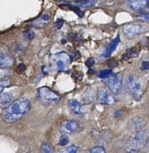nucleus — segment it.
I'll return each mask as SVG.
<instances>
[{
  "label": "nucleus",
  "instance_id": "nucleus-1",
  "mask_svg": "<svg viewBox=\"0 0 149 153\" xmlns=\"http://www.w3.org/2000/svg\"><path fill=\"white\" fill-rule=\"evenodd\" d=\"M31 108L29 100L25 97H22L14 100L10 105L4 109L1 117L7 123H13L23 117Z\"/></svg>",
  "mask_w": 149,
  "mask_h": 153
},
{
  "label": "nucleus",
  "instance_id": "nucleus-2",
  "mask_svg": "<svg viewBox=\"0 0 149 153\" xmlns=\"http://www.w3.org/2000/svg\"><path fill=\"white\" fill-rule=\"evenodd\" d=\"M127 85L134 99L139 100L142 97L145 88V82L142 78L131 75L127 78Z\"/></svg>",
  "mask_w": 149,
  "mask_h": 153
},
{
  "label": "nucleus",
  "instance_id": "nucleus-3",
  "mask_svg": "<svg viewBox=\"0 0 149 153\" xmlns=\"http://www.w3.org/2000/svg\"><path fill=\"white\" fill-rule=\"evenodd\" d=\"M148 143V133L147 130H142L137 132L133 137H130L127 140L126 146L129 150H136L141 149Z\"/></svg>",
  "mask_w": 149,
  "mask_h": 153
},
{
  "label": "nucleus",
  "instance_id": "nucleus-4",
  "mask_svg": "<svg viewBox=\"0 0 149 153\" xmlns=\"http://www.w3.org/2000/svg\"><path fill=\"white\" fill-rule=\"evenodd\" d=\"M39 100L44 104H54L60 100V96L47 87H42L37 90Z\"/></svg>",
  "mask_w": 149,
  "mask_h": 153
},
{
  "label": "nucleus",
  "instance_id": "nucleus-5",
  "mask_svg": "<svg viewBox=\"0 0 149 153\" xmlns=\"http://www.w3.org/2000/svg\"><path fill=\"white\" fill-rule=\"evenodd\" d=\"M122 31L127 38L132 39L136 36L145 32L146 31V27L142 24L129 23L126 24L122 27Z\"/></svg>",
  "mask_w": 149,
  "mask_h": 153
},
{
  "label": "nucleus",
  "instance_id": "nucleus-6",
  "mask_svg": "<svg viewBox=\"0 0 149 153\" xmlns=\"http://www.w3.org/2000/svg\"><path fill=\"white\" fill-rule=\"evenodd\" d=\"M97 100L100 103L106 105H113L116 103L115 96L105 88H100L97 94Z\"/></svg>",
  "mask_w": 149,
  "mask_h": 153
},
{
  "label": "nucleus",
  "instance_id": "nucleus-7",
  "mask_svg": "<svg viewBox=\"0 0 149 153\" xmlns=\"http://www.w3.org/2000/svg\"><path fill=\"white\" fill-rule=\"evenodd\" d=\"M107 86L111 93L115 95H118L121 92L123 86L122 75L118 74L113 76L108 80Z\"/></svg>",
  "mask_w": 149,
  "mask_h": 153
},
{
  "label": "nucleus",
  "instance_id": "nucleus-8",
  "mask_svg": "<svg viewBox=\"0 0 149 153\" xmlns=\"http://www.w3.org/2000/svg\"><path fill=\"white\" fill-rule=\"evenodd\" d=\"M79 128V123L76 120H67L62 121L59 126V130L63 134H72L76 132Z\"/></svg>",
  "mask_w": 149,
  "mask_h": 153
},
{
  "label": "nucleus",
  "instance_id": "nucleus-9",
  "mask_svg": "<svg viewBox=\"0 0 149 153\" xmlns=\"http://www.w3.org/2000/svg\"><path fill=\"white\" fill-rule=\"evenodd\" d=\"M147 124L146 120L144 118L139 117H133L129 121L128 127L133 132H139L142 131V128L145 126Z\"/></svg>",
  "mask_w": 149,
  "mask_h": 153
},
{
  "label": "nucleus",
  "instance_id": "nucleus-10",
  "mask_svg": "<svg viewBox=\"0 0 149 153\" xmlns=\"http://www.w3.org/2000/svg\"><path fill=\"white\" fill-rule=\"evenodd\" d=\"M49 21H50V17H49V15L43 14L40 17L37 18V19L32 21L31 23V25L33 28L40 29V28H43L46 25H47L49 24Z\"/></svg>",
  "mask_w": 149,
  "mask_h": 153
},
{
  "label": "nucleus",
  "instance_id": "nucleus-11",
  "mask_svg": "<svg viewBox=\"0 0 149 153\" xmlns=\"http://www.w3.org/2000/svg\"><path fill=\"white\" fill-rule=\"evenodd\" d=\"M14 100V97L10 93H2L0 94V108L4 109L10 105Z\"/></svg>",
  "mask_w": 149,
  "mask_h": 153
},
{
  "label": "nucleus",
  "instance_id": "nucleus-12",
  "mask_svg": "<svg viewBox=\"0 0 149 153\" xmlns=\"http://www.w3.org/2000/svg\"><path fill=\"white\" fill-rule=\"evenodd\" d=\"M129 7L133 10H142L148 7V1L139 0V1H130L128 2Z\"/></svg>",
  "mask_w": 149,
  "mask_h": 153
},
{
  "label": "nucleus",
  "instance_id": "nucleus-13",
  "mask_svg": "<svg viewBox=\"0 0 149 153\" xmlns=\"http://www.w3.org/2000/svg\"><path fill=\"white\" fill-rule=\"evenodd\" d=\"M13 64V59L7 54L0 53V68L6 69Z\"/></svg>",
  "mask_w": 149,
  "mask_h": 153
},
{
  "label": "nucleus",
  "instance_id": "nucleus-14",
  "mask_svg": "<svg viewBox=\"0 0 149 153\" xmlns=\"http://www.w3.org/2000/svg\"><path fill=\"white\" fill-rule=\"evenodd\" d=\"M68 108L72 114L75 115L81 114V105L76 100H70L67 102Z\"/></svg>",
  "mask_w": 149,
  "mask_h": 153
},
{
  "label": "nucleus",
  "instance_id": "nucleus-15",
  "mask_svg": "<svg viewBox=\"0 0 149 153\" xmlns=\"http://www.w3.org/2000/svg\"><path fill=\"white\" fill-rule=\"evenodd\" d=\"M119 42H120V37L119 36H118L116 38L114 39V40L109 43V46H108V48L106 49V52L103 53V56H104L105 58H108V57L110 56L112 52H113V51L115 49V48L117 47V46L118 45Z\"/></svg>",
  "mask_w": 149,
  "mask_h": 153
},
{
  "label": "nucleus",
  "instance_id": "nucleus-16",
  "mask_svg": "<svg viewBox=\"0 0 149 153\" xmlns=\"http://www.w3.org/2000/svg\"><path fill=\"white\" fill-rule=\"evenodd\" d=\"M139 51H138L135 47H133L131 48V49H127L124 56H123V58L125 60H127L130 58H136V57L139 56Z\"/></svg>",
  "mask_w": 149,
  "mask_h": 153
},
{
  "label": "nucleus",
  "instance_id": "nucleus-17",
  "mask_svg": "<svg viewBox=\"0 0 149 153\" xmlns=\"http://www.w3.org/2000/svg\"><path fill=\"white\" fill-rule=\"evenodd\" d=\"M40 152L41 153H54V149L49 143L44 142L40 146Z\"/></svg>",
  "mask_w": 149,
  "mask_h": 153
},
{
  "label": "nucleus",
  "instance_id": "nucleus-18",
  "mask_svg": "<svg viewBox=\"0 0 149 153\" xmlns=\"http://www.w3.org/2000/svg\"><path fill=\"white\" fill-rule=\"evenodd\" d=\"M78 147L77 146L72 145V146H67V147L61 149L58 151V153H77Z\"/></svg>",
  "mask_w": 149,
  "mask_h": 153
},
{
  "label": "nucleus",
  "instance_id": "nucleus-19",
  "mask_svg": "<svg viewBox=\"0 0 149 153\" xmlns=\"http://www.w3.org/2000/svg\"><path fill=\"white\" fill-rule=\"evenodd\" d=\"M89 153H106V151L103 146H96L89 149Z\"/></svg>",
  "mask_w": 149,
  "mask_h": 153
},
{
  "label": "nucleus",
  "instance_id": "nucleus-20",
  "mask_svg": "<svg viewBox=\"0 0 149 153\" xmlns=\"http://www.w3.org/2000/svg\"><path fill=\"white\" fill-rule=\"evenodd\" d=\"M9 84H10V81L8 79H0V94H2L3 89L8 86Z\"/></svg>",
  "mask_w": 149,
  "mask_h": 153
},
{
  "label": "nucleus",
  "instance_id": "nucleus-21",
  "mask_svg": "<svg viewBox=\"0 0 149 153\" xmlns=\"http://www.w3.org/2000/svg\"><path fill=\"white\" fill-rule=\"evenodd\" d=\"M112 70H110V69H106V70H102V71L99 73L98 76L100 79H106L108 76H110V75L112 74Z\"/></svg>",
  "mask_w": 149,
  "mask_h": 153
},
{
  "label": "nucleus",
  "instance_id": "nucleus-22",
  "mask_svg": "<svg viewBox=\"0 0 149 153\" xmlns=\"http://www.w3.org/2000/svg\"><path fill=\"white\" fill-rule=\"evenodd\" d=\"M24 37L26 40H31V39L34 38V32L31 29H27L25 30V31L23 32Z\"/></svg>",
  "mask_w": 149,
  "mask_h": 153
},
{
  "label": "nucleus",
  "instance_id": "nucleus-23",
  "mask_svg": "<svg viewBox=\"0 0 149 153\" xmlns=\"http://www.w3.org/2000/svg\"><path fill=\"white\" fill-rule=\"evenodd\" d=\"M68 141H69L68 137H67V135H65V134H62L59 139L58 145H60V146H65L67 143H68Z\"/></svg>",
  "mask_w": 149,
  "mask_h": 153
},
{
  "label": "nucleus",
  "instance_id": "nucleus-24",
  "mask_svg": "<svg viewBox=\"0 0 149 153\" xmlns=\"http://www.w3.org/2000/svg\"><path fill=\"white\" fill-rule=\"evenodd\" d=\"M75 4H79L82 7H91L94 4V1H78V2H74Z\"/></svg>",
  "mask_w": 149,
  "mask_h": 153
},
{
  "label": "nucleus",
  "instance_id": "nucleus-25",
  "mask_svg": "<svg viewBox=\"0 0 149 153\" xmlns=\"http://www.w3.org/2000/svg\"><path fill=\"white\" fill-rule=\"evenodd\" d=\"M71 7H70V8L72 9V10H73L75 11V13H76L78 14V16H82V15H83V13H82V12L81 11L80 9L79 8V7H77V6H73V5H70Z\"/></svg>",
  "mask_w": 149,
  "mask_h": 153
},
{
  "label": "nucleus",
  "instance_id": "nucleus-26",
  "mask_svg": "<svg viewBox=\"0 0 149 153\" xmlns=\"http://www.w3.org/2000/svg\"><path fill=\"white\" fill-rule=\"evenodd\" d=\"M107 65L110 67H116L118 66V63L115 60H109L107 61Z\"/></svg>",
  "mask_w": 149,
  "mask_h": 153
},
{
  "label": "nucleus",
  "instance_id": "nucleus-27",
  "mask_svg": "<svg viewBox=\"0 0 149 153\" xmlns=\"http://www.w3.org/2000/svg\"><path fill=\"white\" fill-rule=\"evenodd\" d=\"M56 64H57V68H58V70H59V71H62V70H64V64L62 61H57Z\"/></svg>",
  "mask_w": 149,
  "mask_h": 153
},
{
  "label": "nucleus",
  "instance_id": "nucleus-28",
  "mask_svg": "<svg viewBox=\"0 0 149 153\" xmlns=\"http://www.w3.org/2000/svg\"><path fill=\"white\" fill-rule=\"evenodd\" d=\"M138 19H140V20L145 21V22H148V13H145V14L140 15V16H138Z\"/></svg>",
  "mask_w": 149,
  "mask_h": 153
},
{
  "label": "nucleus",
  "instance_id": "nucleus-29",
  "mask_svg": "<svg viewBox=\"0 0 149 153\" xmlns=\"http://www.w3.org/2000/svg\"><path fill=\"white\" fill-rule=\"evenodd\" d=\"M63 23H64V21L62 19H58L56 22L55 23V28L56 29H59L61 26H62Z\"/></svg>",
  "mask_w": 149,
  "mask_h": 153
},
{
  "label": "nucleus",
  "instance_id": "nucleus-30",
  "mask_svg": "<svg viewBox=\"0 0 149 153\" xmlns=\"http://www.w3.org/2000/svg\"><path fill=\"white\" fill-rule=\"evenodd\" d=\"M148 61H143L142 63V67H141V70H148Z\"/></svg>",
  "mask_w": 149,
  "mask_h": 153
},
{
  "label": "nucleus",
  "instance_id": "nucleus-31",
  "mask_svg": "<svg viewBox=\"0 0 149 153\" xmlns=\"http://www.w3.org/2000/svg\"><path fill=\"white\" fill-rule=\"evenodd\" d=\"M94 64V58H89V59H88V61L85 62V64H86L87 67H91V66H92Z\"/></svg>",
  "mask_w": 149,
  "mask_h": 153
},
{
  "label": "nucleus",
  "instance_id": "nucleus-32",
  "mask_svg": "<svg viewBox=\"0 0 149 153\" xmlns=\"http://www.w3.org/2000/svg\"><path fill=\"white\" fill-rule=\"evenodd\" d=\"M127 153H137V151L136 150H129L128 152Z\"/></svg>",
  "mask_w": 149,
  "mask_h": 153
},
{
  "label": "nucleus",
  "instance_id": "nucleus-33",
  "mask_svg": "<svg viewBox=\"0 0 149 153\" xmlns=\"http://www.w3.org/2000/svg\"><path fill=\"white\" fill-rule=\"evenodd\" d=\"M61 41H62V43H66V40H61Z\"/></svg>",
  "mask_w": 149,
  "mask_h": 153
},
{
  "label": "nucleus",
  "instance_id": "nucleus-34",
  "mask_svg": "<svg viewBox=\"0 0 149 153\" xmlns=\"http://www.w3.org/2000/svg\"><path fill=\"white\" fill-rule=\"evenodd\" d=\"M139 153H146V152H139Z\"/></svg>",
  "mask_w": 149,
  "mask_h": 153
}]
</instances>
